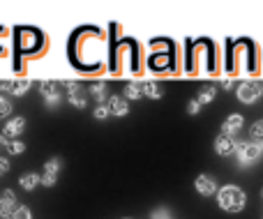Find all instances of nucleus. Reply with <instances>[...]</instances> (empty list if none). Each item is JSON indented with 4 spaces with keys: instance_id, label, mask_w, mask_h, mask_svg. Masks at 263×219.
<instances>
[{
    "instance_id": "7c9ffc66",
    "label": "nucleus",
    "mask_w": 263,
    "mask_h": 219,
    "mask_svg": "<svg viewBox=\"0 0 263 219\" xmlns=\"http://www.w3.org/2000/svg\"><path fill=\"white\" fill-rule=\"evenodd\" d=\"M256 90H259V95H263V81L256 83Z\"/></svg>"
},
{
    "instance_id": "4be33fe9",
    "label": "nucleus",
    "mask_w": 263,
    "mask_h": 219,
    "mask_svg": "<svg viewBox=\"0 0 263 219\" xmlns=\"http://www.w3.org/2000/svg\"><path fill=\"white\" fill-rule=\"evenodd\" d=\"M111 115V111H109V106L106 104H97L95 106V120H106Z\"/></svg>"
},
{
    "instance_id": "20e7f679",
    "label": "nucleus",
    "mask_w": 263,
    "mask_h": 219,
    "mask_svg": "<svg viewBox=\"0 0 263 219\" xmlns=\"http://www.w3.org/2000/svg\"><path fill=\"white\" fill-rule=\"evenodd\" d=\"M28 88H30V78H7V81H0V90L16 97L26 95Z\"/></svg>"
},
{
    "instance_id": "aec40b11",
    "label": "nucleus",
    "mask_w": 263,
    "mask_h": 219,
    "mask_svg": "<svg viewBox=\"0 0 263 219\" xmlns=\"http://www.w3.org/2000/svg\"><path fill=\"white\" fill-rule=\"evenodd\" d=\"M12 219H32V212L28 206H16V210H14V217Z\"/></svg>"
},
{
    "instance_id": "4468645a",
    "label": "nucleus",
    "mask_w": 263,
    "mask_h": 219,
    "mask_svg": "<svg viewBox=\"0 0 263 219\" xmlns=\"http://www.w3.org/2000/svg\"><path fill=\"white\" fill-rule=\"evenodd\" d=\"M18 183H21V187L26 189V192H32V189L42 183V178L37 173H26V175H21V178H18Z\"/></svg>"
},
{
    "instance_id": "f257e3e1",
    "label": "nucleus",
    "mask_w": 263,
    "mask_h": 219,
    "mask_svg": "<svg viewBox=\"0 0 263 219\" xmlns=\"http://www.w3.org/2000/svg\"><path fill=\"white\" fill-rule=\"evenodd\" d=\"M217 203H219V208L227 210V212H240L242 208H245V203H247V196H245L242 189L233 187V185H227V187L219 189Z\"/></svg>"
},
{
    "instance_id": "a211bd4d",
    "label": "nucleus",
    "mask_w": 263,
    "mask_h": 219,
    "mask_svg": "<svg viewBox=\"0 0 263 219\" xmlns=\"http://www.w3.org/2000/svg\"><path fill=\"white\" fill-rule=\"evenodd\" d=\"M60 166H63V162H60V160H58V157H51V160H49V162H46V166H44V173H51V175H58Z\"/></svg>"
},
{
    "instance_id": "2eb2a0df",
    "label": "nucleus",
    "mask_w": 263,
    "mask_h": 219,
    "mask_svg": "<svg viewBox=\"0 0 263 219\" xmlns=\"http://www.w3.org/2000/svg\"><path fill=\"white\" fill-rule=\"evenodd\" d=\"M125 99H139V97H143V90H141L139 83H127L125 86Z\"/></svg>"
},
{
    "instance_id": "2f4dec72",
    "label": "nucleus",
    "mask_w": 263,
    "mask_h": 219,
    "mask_svg": "<svg viewBox=\"0 0 263 219\" xmlns=\"http://www.w3.org/2000/svg\"><path fill=\"white\" fill-rule=\"evenodd\" d=\"M261 196H263V189H261Z\"/></svg>"
},
{
    "instance_id": "7ed1b4c3",
    "label": "nucleus",
    "mask_w": 263,
    "mask_h": 219,
    "mask_svg": "<svg viewBox=\"0 0 263 219\" xmlns=\"http://www.w3.org/2000/svg\"><path fill=\"white\" fill-rule=\"evenodd\" d=\"M236 150H238V141L233 136H229V134H219V136L215 138V152H217L219 157H231Z\"/></svg>"
},
{
    "instance_id": "c85d7f7f",
    "label": "nucleus",
    "mask_w": 263,
    "mask_h": 219,
    "mask_svg": "<svg viewBox=\"0 0 263 219\" xmlns=\"http://www.w3.org/2000/svg\"><path fill=\"white\" fill-rule=\"evenodd\" d=\"M222 86H224V90H229V88L233 86V81H231V78L227 76V78H222Z\"/></svg>"
},
{
    "instance_id": "473e14b6",
    "label": "nucleus",
    "mask_w": 263,
    "mask_h": 219,
    "mask_svg": "<svg viewBox=\"0 0 263 219\" xmlns=\"http://www.w3.org/2000/svg\"><path fill=\"white\" fill-rule=\"evenodd\" d=\"M164 219H171V217H164Z\"/></svg>"
},
{
    "instance_id": "cd10ccee",
    "label": "nucleus",
    "mask_w": 263,
    "mask_h": 219,
    "mask_svg": "<svg viewBox=\"0 0 263 219\" xmlns=\"http://www.w3.org/2000/svg\"><path fill=\"white\" fill-rule=\"evenodd\" d=\"M164 217H168V212H166V210H157V212L153 215V219H164Z\"/></svg>"
},
{
    "instance_id": "ddd939ff",
    "label": "nucleus",
    "mask_w": 263,
    "mask_h": 219,
    "mask_svg": "<svg viewBox=\"0 0 263 219\" xmlns=\"http://www.w3.org/2000/svg\"><path fill=\"white\" fill-rule=\"evenodd\" d=\"M215 97H217V88L215 86H203L199 90V95H196V102H199L201 106H205V104H210Z\"/></svg>"
},
{
    "instance_id": "c756f323",
    "label": "nucleus",
    "mask_w": 263,
    "mask_h": 219,
    "mask_svg": "<svg viewBox=\"0 0 263 219\" xmlns=\"http://www.w3.org/2000/svg\"><path fill=\"white\" fill-rule=\"evenodd\" d=\"M0 148H7V138L0 136Z\"/></svg>"
},
{
    "instance_id": "bb28decb",
    "label": "nucleus",
    "mask_w": 263,
    "mask_h": 219,
    "mask_svg": "<svg viewBox=\"0 0 263 219\" xmlns=\"http://www.w3.org/2000/svg\"><path fill=\"white\" fill-rule=\"evenodd\" d=\"M9 171V162L5 157H0V173H7Z\"/></svg>"
},
{
    "instance_id": "f3484780",
    "label": "nucleus",
    "mask_w": 263,
    "mask_h": 219,
    "mask_svg": "<svg viewBox=\"0 0 263 219\" xmlns=\"http://www.w3.org/2000/svg\"><path fill=\"white\" fill-rule=\"evenodd\" d=\"M90 95H95L97 99H104V97H106V83L104 81L90 83Z\"/></svg>"
},
{
    "instance_id": "0eeeda50",
    "label": "nucleus",
    "mask_w": 263,
    "mask_h": 219,
    "mask_svg": "<svg viewBox=\"0 0 263 219\" xmlns=\"http://www.w3.org/2000/svg\"><path fill=\"white\" fill-rule=\"evenodd\" d=\"M40 92H42V97H44V102L49 106H55L60 102V90H58V83L55 81H42Z\"/></svg>"
},
{
    "instance_id": "6ab92c4d",
    "label": "nucleus",
    "mask_w": 263,
    "mask_h": 219,
    "mask_svg": "<svg viewBox=\"0 0 263 219\" xmlns=\"http://www.w3.org/2000/svg\"><path fill=\"white\" fill-rule=\"evenodd\" d=\"M250 134H252V138H254V141H259V146H261V143H263V120H256V123L252 125Z\"/></svg>"
},
{
    "instance_id": "423d86ee",
    "label": "nucleus",
    "mask_w": 263,
    "mask_h": 219,
    "mask_svg": "<svg viewBox=\"0 0 263 219\" xmlns=\"http://www.w3.org/2000/svg\"><path fill=\"white\" fill-rule=\"evenodd\" d=\"M16 196H14L12 189H5L0 194V217L3 219H12L14 217V210H16Z\"/></svg>"
},
{
    "instance_id": "f03ea898",
    "label": "nucleus",
    "mask_w": 263,
    "mask_h": 219,
    "mask_svg": "<svg viewBox=\"0 0 263 219\" xmlns=\"http://www.w3.org/2000/svg\"><path fill=\"white\" fill-rule=\"evenodd\" d=\"M236 155L240 164H252V162H256L261 157V146H256V143H238Z\"/></svg>"
},
{
    "instance_id": "a878e982",
    "label": "nucleus",
    "mask_w": 263,
    "mask_h": 219,
    "mask_svg": "<svg viewBox=\"0 0 263 219\" xmlns=\"http://www.w3.org/2000/svg\"><path fill=\"white\" fill-rule=\"evenodd\" d=\"M63 86L67 88V92H79V90H81L77 81H63Z\"/></svg>"
},
{
    "instance_id": "dca6fc26",
    "label": "nucleus",
    "mask_w": 263,
    "mask_h": 219,
    "mask_svg": "<svg viewBox=\"0 0 263 219\" xmlns=\"http://www.w3.org/2000/svg\"><path fill=\"white\" fill-rule=\"evenodd\" d=\"M67 99H69V104H72V106H77L79 111H81V109H86V106H88V102H86V97L81 95V90H79V92H69V95H67Z\"/></svg>"
},
{
    "instance_id": "6e6552de",
    "label": "nucleus",
    "mask_w": 263,
    "mask_h": 219,
    "mask_svg": "<svg viewBox=\"0 0 263 219\" xmlns=\"http://www.w3.org/2000/svg\"><path fill=\"white\" fill-rule=\"evenodd\" d=\"M194 187H196V192H199L201 196H213V194L217 192V185H215V180L210 178V175H205V173H201L199 178H196Z\"/></svg>"
},
{
    "instance_id": "39448f33",
    "label": "nucleus",
    "mask_w": 263,
    "mask_h": 219,
    "mask_svg": "<svg viewBox=\"0 0 263 219\" xmlns=\"http://www.w3.org/2000/svg\"><path fill=\"white\" fill-rule=\"evenodd\" d=\"M236 95H238V99H240L242 104H254V102L259 99V90H256V83H254V81H242L240 86H238Z\"/></svg>"
},
{
    "instance_id": "9d476101",
    "label": "nucleus",
    "mask_w": 263,
    "mask_h": 219,
    "mask_svg": "<svg viewBox=\"0 0 263 219\" xmlns=\"http://www.w3.org/2000/svg\"><path fill=\"white\" fill-rule=\"evenodd\" d=\"M240 127H242V115L240 113H231L227 118V123H224L222 134H229V136H233V134H236Z\"/></svg>"
},
{
    "instance_id": "1a4fd4ad",
    "label": "nucleus",
    "mask_w": 263,
    "mask_h": 219,
    "mask_svg": "<svg viewBox=\"0 0 263 219\" xmlns=\"http://www.w3.org/2000/svg\"><path fill=\"white\" fill-rule=\"evenodd\" d=\"M109 111H111V115H127L129 113V104H127V99L125 97H120V95H111L109 97Z\"/></svg>"
},
{
    "instance_id": "393cba45",
    "label": "nucleus",
    "mask_w": 263,
    "mask_h": 219,
    "mask_svg": "<svg viewBox=\"0 0 263 219\" xmlns=\"http://www.w3.org/2000/svg\"><path fill=\"white\" fill-rule=\"evenodd\" d=\"M199 111H201V104H199L196 99H192L190 104H187V113H190V115H196Z\"/></svg>"
},
{
    "instance_id": "5701e85b",
    "label": "nucleus",
    "mask_w": 263,
    "mask_h": 219,
    "mask_svg": "<svg viewBox=\"0 0 263 219\" xmlns=\"http://www.w3.org/2000/svg\"><path fill=\"white\" fill-rule=\"evenodd\" d=\"M23 150H26V146H23L21 141H12V143H7V152H12V155H21Z\"/></svg>"
},
{
    "instance_id": "412c9836",
    "label": "nucleus",
    "mask_w": 263,
    "mask_h": 219,
    "mask_svg": "<svg viewBox=\"0 0 263 219\" xmlns=\"http://www.w3.org/2000/svg\"><path fill=\"white\" fill-rule=\"evenodd\" d=\"M9 113H12V102L0 95V118H7Z\"/></svg>"
},
{
    "instance_id": "f8f14e48",
    "label": "nucleus",
    "mask_w": 263,
    "mask_h": 219,
    "mask_svg": "<svg viewBox=\"0 0 263 219\" xmlns=\"http://www.w3.org/2000/svg\"><path fill=\"white\" fill-rule=\"evenodd\" d=\"M141 90H143V95L150 97V99H162V97H164L162 86H159V83H155V81H145L143 86H141Z\"/></svg>"
},
{
    "instance_id": "b1692460",
    "label": "nucleus",
    "mask_w": 263,
    "mask_h": 219,
    "mask_svg": "<svg viewBox=\"0 0 263 219\" xmlns=\"http://www.w3.org/2000/svg\"><path fill=\"white\" fill-rule=\"evenodd\" d=\"M55 180H58V175H51V173H44V175H42V185H44V187H53Z\"/></svg>"
},
{
    "instance_id": "9b49d317",
    "label": "nucleus",
    "mask_w": 263,
    "mask_h": 219,
    "mask_svg": "<svg viewBox=\"0 0 263 219\" xmlns=\"http://www.w3.org/2000/svg\"><path fill=\"white\" fill-rule=\"evenodd\" d=\"M26 129V120L18 115V118H12L7 125H5V136H18V134Z\"/></svg>"
}]
</instances>
